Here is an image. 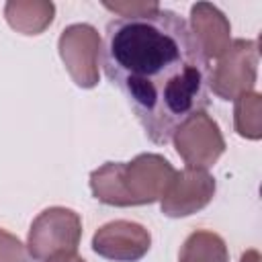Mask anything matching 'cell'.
<instances>
[{
	"label": "cell",
	"mask_w": 262,
	"mask_h": 262,
	"mask_svg": "<svg viewBox=\"0 0 262 262\" xmlns=\"http://www.w3.org/2000/svg\"><path fill=\"white\" fill-rule=\"evenodd\" d=\"M106 78L123 92L145 135L164 145L209 106V59L188 23L166 8L115 18L102 41Z\"/></svg>",
	"instance_id": "1"
},
{
	"label": "cell",
	"mask_w": 262,
	"mask_h": 262,
	"mask_svg": "<svg viewBox=\"0 0 262 262\" xmlns=\"http://www.w3.org/2000/svg\"><path fill=\"white\" fill-rule=\"evenodd\" d=\"M176 168L160 154H139L131 162H106L90 172V190L108 207H139L160 201Z\"/></svg>",
	"instance_id": "2"
},
{
	"label": "cell",
	"mask_w": 262,
	"mask_h": 262,
	"mask_svg": "<svg viewBox=\"0 0 262 262\" xmlns=\"http://www.w3.org/2000/svg\"><path fill=\"white\" fill-rule=\"evenodd\" d=\"M82 239V219L68 207L41 211L29 229L27 250L33 260L45 262L55 254L76 252Z\"/></svg>",
	"instance_id": "3"
},
{
	"label": "cell",
	"mask_w": 262,
	"mask_h": 262,
	"mask_svg": "<svg viewBox=\"0 0 262 262\" xmlns=\"http://www.w3.org/2000/svg\"><path fill=\"white\" fill-rule=\"evenodd\" d=\"M258 78V41L235 39L209 68V90L221 100H235L252 92Z\"/></svg>",
	"instance_id": "4"
},
{
	"label": "cell",
	"mask_w": 262,
	"mask_h": 262,
	"mask_svg": "<svg viewBox=\"0 0 262 262\" xmlns=\"http://www.w3.org/2000/svg\"><path fill=\"white\" fill-rule=\"evenodd\" d=\"M57 51L76 86L94 88L98 84L102 39L92 25L76 23L66 27L59 35Z\"/></svg>",
	"instance_id": "5"
},
{
	"label": "cell",
	"mask_w": 262,
	"mask_h": 262,
	"mask_svg": "<svg viewBox=\"0 0 262 262\" xmlns=\"http://www.w3.org/2000/svg\"><path fill=\"white\" fill-rule=\"evenodd\" d=\"M172 141L186 168L196 170H209L225 151L223 133L205 111L186 119L172 135Z\"/></svg>",
	"instance_id": "6"
},
{
	"label": "cell",
	"mask_w": 262,
	"mask_h": 262,
	"mask_svg": "<svg viewBox=\"0 0 262 262\" xmlns=\"http://www.w3.org/2000/svg\"><path fill=\"white\" fill-rule=\"evenodd\" d=\"M151 248V233L135 221L117 219L100 225L92 235V250L111 262H139Z\"/></svg>",
	"instance_id": "7"
},
{
	"label": "cell",
	"mask_w": 262,
	"mask_h": 262,
	"mask_svg": "<svg viewBox=\"0 0 262 262\" xmlns=\"http://www.w3.org/2000/svg\"><path fill=\"white\" fill-rule=\"evenodd\" d=\"M217 190L215 178L207 170L184 168L176 170L172 184L168 186L166 194L160 199V209L166 217L178 219L188 217L201 209H205Z\"/></svg>",
	"instance_id": "8"
},
{
	"label": "cell",
	"mask_w": 262,
	"mask_h": 262,
	"mask_svg": "<svg viewBox=\"0 0 262 262\" xmlns=\"http://www.w3.org/2000/svg\"><path fill=\"white\" fill-rule=\"evenodd\" d=\"M188 29L209 61L221 57L231 45V25L227 16L211 2H196L190 6Z\"/></svg>",
	"instance_id": "9"
},
{
	"label": "cell",
	"mask_w": 262,
	"mask_h": 262,
	"mask_svg": "<svg viewBox=\"0 0 262 262\" xmlns=\"http://www.w3.org/2000/svg\"><path fill=\"white\" fill-rule=\"evenodd\" d=\"M55 16L53 2L45 0H10L4 6L6 23L23 35H39L43 33Z\"/></svg>",
	"instance_id": "10"
},
{
	"label": "cell",
	"mask_w": 262,
	"mask_h": 262,
	"mask_svg": "<svg viewBox=\"0 0 262 262\" xmlns=\"http://www.w3.org/2000/svg\"><path fill=\"white\" fill-rule=\"evenodd\" d=\"M178 262H229V252L219 233L199 229L184 239Z\"/></svg>",
	"instance_id": "11"
},
{
	"label": "cell",
	"mask_w": 262,
	"mask_h": 262,
	"mask_svg": "<svg viewBox=\"0 0 262 262\" xmlns=\"http://www.w3.org/2000/svg\"><path fill=\"white\" fill-rule=\"evenodd\" d=\"M233 106V125L237 135L246 139L262 137V98L258 92H246L237 96Z\"/></svg>",
	"instance_id": "12"
},
{
	"label": "cell",
	"mask_w": 262,
	"mask_h": 262,
	"mask_svg": "<svg viewBox=\"0 0 262 262\" xmlns=\"http://www.w3.org/2000/svg\"><path fill=\"white\" fill-rule=\"evenodd\" d=\"M0 262H33L27 246L6 229H0Z\"/></svg>",
	"instance_id": "13"
},
{
	"label": "cell",
	"mask_w": 262,
	"mask_h": 262,
	"mask_svg": "<svg viewBox=\"0 0 262 262\" xmlns=\"http://www.w3.org/2000/svg\"><path fill=\"white\" fill-rule=\"evenodd\" d=\"M104 8L121 14V18H129V16H139V14H147L160 8L158 2H104Z\"/></svg>",
	"instance_id": "14"
},
{
	"label": "cell",
	"mask_w": 262,
	"mask_h": 262,
	"mask_svg": "<svg viewBox=\"0 0 262 262\" xmlns=\"http://www.w3.org/2000/svg\"><path fill=\"white\" fill-rule=\"evenodd\" d=\"M45 262H86L82 256H78L76 252H63V254H55V256H51L49 260H45Z\"/></svg>",
	"instance_id": "15"
},
{
	"label": "cell",
	"mask_w": 262,
	"mask_h": 262,
	"mask_svg": "<svg viewBox=\"0 0 262 262\" xmlns=\"http://www.w3.org/2000/svg\"><path fill=\"white\" fill-rule=\"evenodd\" d=\"M239 262H260V254L256 250H248V252L242 254Z\"/></svg>",
	"instance_id": "16"
}]
</instances>
